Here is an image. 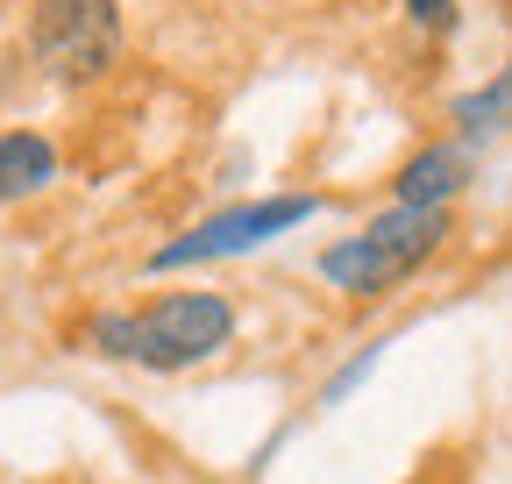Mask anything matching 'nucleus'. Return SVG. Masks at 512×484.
<instances>
[{
  "label": "nucleus",
  "instance_id": "nucleus-10",
  "mask_svg": "<svg viewBox=\"0 0 512 484\" xmlns=\"http://www.w3.org/2000/svg\"><path fill=\"white\" fill-rule=\"evenodd\" d=\"M413 29H456V0H406Z\"/></svg>",
  "mask_w": 512,
  "mask_h": 484
},
{
  "label": "nucleus",
  "instance_id": "nucleus-2",
  "mask_svg": "<svg viewBox=\"0 0 512 484\" xmlns=\"http://www.w3.org/2000/svg\"><path fill=\"white\" fill-rule=\"evenodd\" d=\"M29 57L57 86H93L121 65V0H36Z\"/></svg>",
  "mask_w": 512,
  "mask_h": 484
},
{
  "label": "nucleus",
  "instance_id": "nucleus-5",
  "mask_svg": "<svg viewBox=\"0 0 512 484\" xmlns=\"http://www.w3.org/2000/svg\"><path fill=\"white\" fill-rule=\"evenodd\" d=\"M470 178H477L470 143H427V150H413V157L399 164L392 200H399V207H448V200L470 186Z\"/></svg>",
  "mask_w": 512,
  "mask_h": 484
},
{
  "label": "nucleus",
  "instance_id": "nucleus-8",
  "mask_svg": "<svg viewBox=\"0 0 512 484\" xmlns=\"http://www.w3.org/2000/svg\"><path fill=\"white\" fill-rule=\"evenodd\" d=\"M86 342H93V356L128 363V356H136V314H93L86 321Z\"/></svg>",
  "mask_w": 512,
  "mask_h": 484
},
{
  "label": "nucleus",
  "instance_id": "nucleus-4",
  "mask_svg": "<svg viewBox=\"0 0 512 484\" xmlns=\"http://www.w3.org/2000/svg\"><path fill=\"white\" fill-rule=\"evenodd\" d=\"M313 214H320V200H313V193H278V200L221 207V214H207V221L192 228V235L164 242V250L150 257V271H185V264H214V257L264 250L271 235H285V228H299V221H313Z\"/></svg>",
  "mask_w": 512,
  "mask_h": 484
},
{
  "label": "nucleus",
  "instance_id": "nucleus-7",
  "mask_svg": "<svg viewBox=\"0 0 512 484\" xmlns=\"http://www.w3.org/2000/svg\"><path fill=\"white\" fill-rule=\"evenodd\" d=\"M456 129H463V143H477V136H505V129H512V65H505L498 79H484L477 93L456 100Z\"/></svg>",
  "mask_w": 512,
  "mask_h": 484
},
{
  "label": "nucleus",
  "instance_id": "nucleus-6",
  "mask_svg": "<svg viewBox=\"0 0 512 484\" xmlns=\"http://www.w3.org/2000/svg\"><path fill=\"white\" fill-rule=\"evenodd\" d=\"M50 178H57V143L43 129H8L0 136V207L36 200Z\"/></svg>",
  "mask_w": 512,
  "mask_h": 484
},
{
  "label": "nucleus",
  "instance_id": "nucleus-1",
  "mask_svg": "<svg viewBox=\"0 0 512 484\" xmlns=\"http://www.w3.org/2000/svg\"><path fill=\"white\" fill-rule=\"evenodd\" d=\"M448 235H456V214L448 207H392V214H377L363 235L320 250V278H328L335 292H349V299H384L392 285H406Z\"/></svg>",
  "mask_w": 512,
  "mask_h": 484
},
{
  "label": "nucleus",
  "instance_id": "nucleus-3",
  "mask_svg": "<svg viewBox=\"0 0 512 484\" xmlns=\"http://www.w3.org/2000/svg\"><path fill=\"white\" fill-rule=\"evenodd\" d=\"M235 342V307L221 292H164L136 314V356L143 371H192Z\"/></svg>",
  "mask_w": 512,
  "mask_h": 484
},
{
  "label": "nucleus",
  "instance_id": "nucleus-9",
  "mask_svg": "<svg viewBox=\"0 0 512 484\" xmlns=\"http://www.w3.org/2000/svg\"><path fill=\"white\" fill-rule=\"evenodd\" d=\"M370 371H377V349H356V356L342 363V371H335L328 385H320V406H342V399H349V392H356Z\"/></svg>",
  "mask_w": 512,
  "mask_h": 484
}]
</instances>
